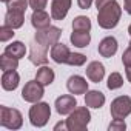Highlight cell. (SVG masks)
<instances>
[{"label":"cell","mask_w":131,"mask_h":131,"mask_svg":"<svg viewBox=\"0 0 131 131\" xmlns=\"http://www.w3.org/2000/svg\"><path fill=\"white\" fill-rule=\"evenodd\" d=\"M0 125L8 129H19L23 125V119L19 110L8 108L5 105L0 106Z\"/></svg>","instance_id":"obj_3"},{"label":"cell","mask_w":131,"mask_h":131,"mask_svg":"<svg viewBox=\"0 0 131 131\" xmlns=\"http://www.w3.org/2000/svg\"><path fill=\"white\" fill-rule=\"evenodd\" d=\"M120 16H122V8L119 6V3L116 0H113V2L106 3L105 6H102L100 9H97L99 26L103 29H113L117 26Z\"/></svg>","instance_id":"obj_1"},{"label":"cell","mask_w":131,"mask_h":131,"mask_svg":"<svg viewBox=\"0 0 131 131\" xmlns=\"http://www.w3.org/2000/svg\"><path fill=\"white\" fill-rule=\"evenodd\" d=\"M54 71H52V68H49V67H42V68H39L37 70V74H36V80L37 82H40L43 86H48V85H51L52 82H54Z\"/></svg>","instance_id":"obj_20"},{"label":"cell","mask_w":131,"mask_h":131,"mask_svg":"<svg viewBox=\"0 0 131 131\" xmlns=\"http://www.w3.org/2000/svg\"><path fill=\"white\" fill-rule=\"evenodd\" d=\"M126 79H128V82H131V67L126 68Z\"/></svg>","instance_id":"obj_35"},{"label":"cell","mask_w":131,"mask_h":131,"mask_svg":"<svg viewBox=\"0 0 131 131\" xmlns=\"http://www.w3.org/2000/svg\"><path fill=\"white\" fill-rule=\"evenodd\" d=\"M85 71H86L88 79L91 82H94V83H99L103 79V76H105V67H103L100 62H91L88 67H86Z\"/></svg>","instance_id":"obj_14"},{"label":"cell","mask_w":131,"mask_h":131,"mask_svg":"<svg viewBox=\"0 0 131 131\" xmlns=\"http://www.w3.org/2000/svg\"><path fill=\"white\" fill-rule=\"evenodd\" d=\"M29 6L37 11V9H43L46 6V0H29Z\"/></svg>","instance_id":"obj_29"},{"label":"cell","mask_w":131,"mask_h":131,"mask_svg":"<svg viewBox=\"0 0 131 131\" xmlns=\"http://www.w3.org/2000/svg\"><path fill=\"white\" fill-rule=\"evenodd\" d=\"M86 62V56L80 54V52H71L68 57L67 65H71V67H82V65Z\"/></svg>","instance_id":"obj_26"},{"label":"cell","mask_w":131,"mask_h":131,"mask_svg":"<svg viewBox=\"0 0 131 131\" xmlns=\"http://www.w3.org/2000/svg\"><path fill=\"white\" fill-rule=\"evenodd\" d=\"M67 88L71 94H85L88 91V82L82 76H71L67 82Z\"/></svg>","instance_id":"obj_11"},{"label":"cell","mask_w":131,"mask_h":131,"mask_svg":"<svg viewBox=\"0 0 131 131\" xmlns=\"http://www.w3.org/2000/svg\"><path fill=\"white\" fill-rule=\"evenodd\" d=\"M23 22H25V13H19V11H6L5 14V23L14 29L17 28H22L23 26Z\"/></svg>","instance_id":"obj_18"},{"label":"cell","mask_w":131,"mask_h":131,"mask_svg":"<svg viewBox=\"0 0 131 131\" xmlns=\"http://www.w3.org/2000/svg\"><path fill=\"white\" fill-rule=\"evenodd\" d=\"M77 106V100L74 96H60L56 99V110L59 114H71Z\"/></svg>","instance_id":"obj_9"},{"label":"cell","mask_w":131,"mask_h":131,"mask_svg":"<svg viewBox=\"0 0 131 131\" xmlns=\"http://www.w3.org/2000/svg\"><path fill=\"white\" fill-rule=\"evenodd\" d=\"M49 22H51L49 14L45 13L43 9H37V11H34L32 16H31V23H32V26H34L36 29H43V28L51 26Z\"/></svg>","instance_id":"obj_17"},{"label":"cell","mask_w":131,"mask_h":131,"mask_svg":"<svg viewBox=\"0 0 131 131\" xmlns=\"http://www.w3.org/2000/svg\"><path fill=\"white\" fill-rule=\"evenodd\" d=\"M116 51H117V40H116L114 37H111V36L105 37V39L99 43V54H100L102 57L110 59V57H113V56L116 54Z\"/></svg>","instance_id":"obj_13"},{"label":"cell","mask_w":131,"mask_h":131,"mask_svg":"<svg viewBox=\"0 0 131 131\" xmlns=\"http://www.w3.org/2000/svg\"><path fill=\"white\" fill-rule=\"evenodd\" d=\"M45 91H43V85L37 80H29L25 83L23 90H22V99L25 102H29V103H36L39 102L42 97H43Z\"/></svg>","instance_id":"obj_6"},{"label":"cell","mask_w":131,"mask_h":131,"mask_svg":"<svg viewBox=\"0 0 131 131\" xmlns=\"http://www.w3.org/2000/svg\"><path fill=\"white\" fill-rule=\"evenodd\" d=\"M60 128H67V122H59V123L54 126V129H60Z\"/></svg>","instance_id":"obj_34"},{"label":"cell","mask_w":131,"mask_h":131,"mask_svg":"<svg viewBox=\"0 0 131 131\" xmlns=\"http://www.w3.org/2000/svg\"><path fill=\"white\" fill-rule=\"evenodd\" d=\"M77 3H79V8L80 9H88L93 3V0H77Z\"/></svg>","instance_id":"obj_31"},{"label":"cell","mask_w":131,"mask_h":131,"mask_svg":"<svg viewBox=\"0 0 131 131\" xmlns=\"http://www.w3.org/2000/svg\"><path fill=\"white\" fill-rule=\"evenodd\" d=\"M2 2H3V3H8V2H9V0H2Z\"/></svg>","instance_id":"obj_37"},{"label":"cell","mask_w":131,"mask_h":131,"mask_svg":"<svg viewBox=\"0 0 131 131\" xmlns=\"http://www.w3.org/2000/svg\"><path fill=\"white\" fill-rule=\"evenodd\" d=\"M0 68L2 71H13V70H17L19 68V59L3 52L0 56Z\"/></svg>","instance_id":"obj_21"},{"label":"cell","mask_w":131,"mask_h":131,"mask_svg":"<svg viewBox=\"0 0 131 131\" xmlns=\"http://www.w3.org/2000/svg\"><path fill=\"white\" fill-rule=\"evenodd\" d=\"M103 103H105V96H103V93L96 91V90L85 93V105H86L88 108H96V110H99L100 106H103Z\"/></svg>","instance_id":"obj_16"},{"label":"cell","mask_w":131,"mask_h":131,"mask_svg":"<svg viewBox=\"0 0 131 131\" xmlns=\"http://www.w3.org/2000/svg\"><path fill=\"white\" fill-rule=\"evenodd\" d=\"M19 82H20V76H19V73L16 70L3 71V76H2V86H3V90L14 91L19 86Z\"/></svg>","instance_id":"obj_15"},{"label":"cell","mask_w":131,"mask_h":131,"mask_svg":"<svg viewBox=\"0 0 131 131\" xmlns=\"http://www.w3.org/2000/svg\"><path fill=\"white\" fill-rule=\"evenodd\" d=\"M111 116L113 119H125L126 116L131 114V99L128 96H120L116 97L111 102Z\"/></svg>","instance_id":"obj_7"},{"label":"cell","mask_w":131,"mask_h":131,"mask_svg":"<svg viewBox=\"0 0 131 131\" xmlns=\"http://www.w3.org/2000/svg\"><path fill=\"white\" fill-rule=\"evenodd\" d=\"M122 62H123V65L126 68L131 67V46H128V49L122 54Z\"/></svg>","instance_id":"obj_30"},{"label":"cell","mask_w":131,"mask_h":131,"mask_svg":"<svg viewBox=\"0 0 131 131\" xmlns=\"http://www.w3.org/2000/svg\"><path fill=\"white\" fill-rule=\"evenodd\" d=\"M125 128H126V123L123 122V119H114L108 126L110 131H123Z\"/></svg>","instance_id":"obj_28"},{"label":"cell","mask_w":131,"mask_h":131,"mask_svg":"<svg viewBox=\"0 0 131 131\" xmlns=\"http://www.w3.org/2000/svg\"><path fill=\"white\" fill-rule=\"evenodd\" d=\"M129 46H131V42H129Z\"/></svg>","instance_id":"obj_38"},{"label":"cell","mask_w":131,"mask_h":131,"mask_svg":"<svg viewBox=\"0 0 131 131\" xmlns=\"http://www.w3.org/2000/svg\"><path fill=\"white\" fill-rule=\"evenodd\" d=\"M90 120H91V114H90L88 106L76 108L67 119V129L68 131H85Z\"/></svg>","instance_id":"obj_2"},{"label":"cell","mask_w":131,"mask_h":131,"mask_svg":"<svg viewBox=\"0 0 131 131\" xmlns=\"http://www.w3.org/2000/svg\"><path fill=\"white\" fill-rule=\"evenodd\" d=\"M123 9L131 16V0H125L123 2Z\"/></svg>","instance_id":"obj_33"},{"label":"cell","mask_w":131,"mask_h":131,"mask_svg":"<svg viewBox=\"0 0 131 131\" xmlns=\"http://www.w3.org/2000/svg\"><path fill=\"white\" fill-rule=\"evenodd\" d=\"M71 8V0H52L51 3V17L54 20H63Z\"/></svg>","instance_id":"obj_10"},{"label":"cell","mask_w":131,"mask_h":131,"mask_svg":"<svg viewBox=\"0 0 131 131\" xmlns=\"http://www.w3.org/2000/svg\"><path fill=\"white\" fill-rule=\"evenodd\" d=\"M29 60L34 65H45L48 62V48L37 43L36 40L31 43V52H29Z\"/></svg>","instance_id":"obj_8"},{"label":"cell","mask_w":131,"mask_h":131,"mask_svg":"<svg viewBox=\"0 0 131 131\" xmlns=\"http://www.w3.org/2000/svg\"><path fill=\"white\" fill-rule=\"evenodd\" d=\"M73 29L74 31H90L91 29V22L85 16H77L73 20Z\"/></svg>","instance_id":"obj_23"},{"label":"cell","mask_w":131,"mask_h":131,"mask_svg":"<svg viewBox=\"0 0 131 131\" xmlns=\"http://www.w3.org/2000/svg\"><path fill=\"white\" fill-rule=\"evenodd\" d=\"M110 2H113V0H96V6H97V9H100L102 6H105Z\"/></svg>","instance_id":"obj_32"},{"label":"cell","mask_w":131,"mask_h":131,"mask_svg":"<svg viewBox=\"0 0 131 131\" xmlns=\"http://www.w3.org/2000/svg\"><path fill=\"white\" fill-rule=\"evenodd\" d=\"M71 51L68 49L67 45L63 43H56L51 46V59L56 62V63H67L68 62V57H70Z\"/></svg>","instance_id":"obj_12"},{"label":"cell","mask_w":131,"mask_h":131,"mask_svg":"<svg viewBox=\"0 0 131 131\" xmlns=\"http://www.w3.org/2000/svg\"><path fill=\"white\" fill-rule=\"evenodd\" d=\"M123 85V79L119 73H111L110 77H108V82H106V86L110 90H117Z\"/></svg>","instance_id":"obj_25"},{"label":"cell","mask_w":131,"mask_h":131,"mask_svg":"<svg viewBox=\"0 0 131 131\" xmlns=\"http://www.w3.org/2000/svg\"><path fill=\"white\" fill-rule=\"evenodd\" d=\"M128 32H129V36H131V25L128 26Z\"/></svg>","instance_id":"obj_36"},{"label":"cell","mask_w":131,"mask_h":131,"mask_svg":"<svg viewBox=\"0 0 131 131\" xmlns=\"http://www.w3.org/2000/svg\"><path fill=\"white\" fill-rule=\"evenodd\" d=\"M28 0H9L6 3L9 11H19V13H25L28 8Z\"/></svg>","instance_id":"obj_24"},{"label":"cell","mask_w":131,"mask_h":131,"mask_svg":"<svg viewBox=\"0 0 131 131\" xmlns=\"http://www.w3.org/2000/svg\"><path fill=\"white\" fill-rule=\"evenodd\" d=\"M62 36V29L57 28V26H48V28H43V29H37L36 36H34V40L46 48L56 45L59 42Z\"/></svg>","instance_id":"obj_5"},{"label":"cell","mask_w":131,"mask_h":131,"mask_svg":"<svg viewBox=\"0 0 131 131\" xmlns=\"http://www.w3.org/2000/svg\"><path fill=\"white\" fill-rule=\"evenodd\" d=\"M49 117H51V108L45 102H36L34 106H31V110H29V122H31V125H34L37 128L45 126L48 123Z\"/></svg>","instance_id":"obj_4"},{"label":"cell","mask_w":131,"mask_h":131,"mask_svg":"<svg viewBox=\"0 0 131 131\" xmlns=\"http://www.w3.org/2000/svg\"><path fill=\"white\" fill-rule=\"evenodd\" d=\"M5 52L13 56V57H16V59H22L26 54V46L22 42H13L11 45H8L5 48Z\"/></svg>","instance_id":"obj_22"},{"label":"cell","mask_w":131,"mask_h":131,"mask_svg":"<svg viewBox=\"0 0 131 131\" xmlns=\"http://www.w3.org/2000/svg\"><path fill=\"white\" fill-rule=\"evenodd\" d=\"M71 43L77 48H85L90 45L91 42V36H90V31H74L73 29V34L70 37Z\"/></svg>","instance_id":"obj_19"},{"label":"cell","mask_w":131,"mask_h":131,"mask_svg":"<svg viewBox=\"0 0 131 131\" xmlns=\"http://www.w3.org/2000/svg\"><path fill=\"white\" fill-rule=\"evenodd\" d=\"M14 28H11V26H8L6 23H3L2 25V28H0V40L2 42H8L9 39H13L14 37Z\"/></svg>","instance_id":"obj_27"}]
</instances>
